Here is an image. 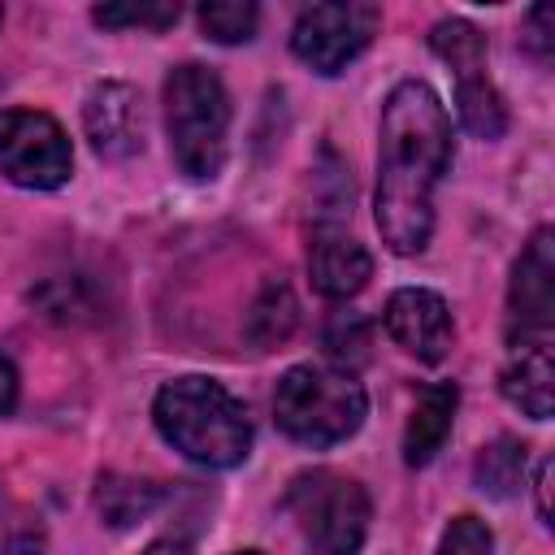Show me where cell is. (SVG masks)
Wrapping results in <instances>:
<instances>
[{
	"mask_svg": "<svg viewBox=\"0 0 555 555\" xmlns=\"http://www.w3.org/2000/svg\"><path fill=\"white\" fill-rule=\"evenodd\" d=\"M451 165V117L429 82H399L382 104L377 230L395 256L425 251L434 234V186Z\"/></svg>",
	"mask_w": 555,
	"mask_h": 555,
	"instance_id": "obj_1",
	"label": "cell"
},
{
	"mask_svg": "<svg viewBox=\"0 0 555 555\" xmlns=\"http://www.w3.org/2000/svg\"><path fill=\"white\" fill-rule=\"evenodd\" d=\"M160 438L204 468H234L251 451L247 408L212 377H173L156 390L152 403Z\"/></svg>",
	"mask_w": 555,
	"mask_h": 555,
	"instance_id": "obj_2",
	"label": "cell"
},
{
	"mask_svg": "<svg viewBox=\"0 0 555 555\" xmlns=\"http://www.w3.org/2000/svg\"><path fill=\"white\" fill-rule=\"evenodd\" d=\"M165 130H169V152L173 165L208 182L225 165V139H230V95L221 78L208 65H178L165 78Z\"/></svg>",
	"mask_w": 555,
	"mask_h": 555,
	"instance_id": "obj_3",
	"label": "cell"
},
{
	"mask_svg": "<svg viewBox=\"0 0 555 555\" xmlns=\"http://www.w3.org/2000/svg\"><path fill=\"white\" fill-rule=\"evenodd\" d=\"M364 386L347 369L295 364L273 390L278 429L304 447H334L364 425Z\"/></svg>",
	"mask_w": 555,
	"mask_h": 555,
	"instance_id": "obj_4",
	"label": "cell"
},
{
	"mask_svg": "<svg viewBox=\"0 0 555 555\" xmlns=\"http://www.w3.org/2000/svg\"><path fill=\"white\" fill-rule=\"evenodd\" d=\"M286 512L317 555H356L373 520L364 486L334 468L299 473L286 486Z\"/></svg>",
	"mask_w": 555,
	"mask_h": 555,
	"instance_id": "obj_5",
	"label": "cell"
},
{
	"mask_svg": "<svg viewBox=\"0 0 555 555\" xmlns=\"http://www.w3.org/2000/svg\"><path fill=\"white\" fill-rule=\"evenodd\" d=\"M74 152L56 117L39 108L0 113V173L26 191H52L69 178Z\"/></svg>",
	"mask_w": 555,
	"mask_h": 555,
	"instance_id": "obj_6",
	"label": "cell"
},
{
	"mask_svg": "<svg viewBox=\"0 0 555 555\" xmlns=\"http://www.w3.org/2000/svg\"><path fill=\"white\" fill-rule=\"evenodd\" d=\"M377 22H382V9L377 4H364V0H347V4H308L299 17H295V30H291V48L295 56L317 69V74H338L347 69L364 48L369 39L377 35Z\"/></svg>",
	"mask_w": 555,
	"mask_h": 555,
	"instance_id": "obj_7",
	"label": "cell"
},
{
	"mask_svg": "<svg viewBox=\"0 0 555 555\" xmlns=\"http://www.w3.org/2000/svg\"><path fill=\"white\" fill-rule=\"evenodd\" d=\"M386 334L416 360L438 364L451 343H455V325H451V308L438 291L425 286H403L386 299Z\"/></svg>",
	"mask_w": 555,
	"mask_h": 555,
	"instance_id": "obj_8",
	"label": "cell"
},
{
	"mask_svg": "<svg viewBox=\"0 0 555 555\" xmlns=\"http://www.w3.org/2000/svg\"><path fill=\"white\" fill-rule=\"evenodd\" d=\"M82 130L104 160H126L143 147V100L130 82H95L82 104Z\"/></svg>",
	"mask_w": 555,
	"mask_h": 555,
	"instance_id": "obj_9",
	"label": "cell"
},
{
	"mask_svg": "<svg viewBox=\"0 0 555 555\" xmlns=\"http://www.w3.org/2000/svg\"><path fill=\"white\" fill-rule=\"evenodd\" d=\"M507 308L525 334H546L555 321V234L546 225L525 243L512 269Z\"/></svg>",
	"mask_w": 555,
	"mask_h": 555,
	"instance_id": "obj_10",
	"label": "cell"
},
{
	"mask_svg": "<svg viewBox=\"0 0 555 555\" xmlns=\"http://www.w3.org/2000/svg\"><path fill=\"white\" fill-rule=\"evenodd\" d=\"M308 278L325 299H351L373 278V256L343 225H317L308 243Z\"/></svg>",
	"mask_w": 555,
	"mask_h": 555,
	"instance_id": "obj_11",
	"label": "cell"
},
{
	"mask_svg": "<svg viewBox=\"0 0 555 555\" xmlns=\"http://www.w3.org/2000/svg\"><path fill=\"white\" fill-rule=\"evenodd\" d=\"M507 403H516L525 416L546 421L555 412V360H551V338L546 334H525L512 343V360L503 364L499 377Z\"/></svg>",
	"mask_w": 555,
	"mask_h": 555,
	"instance_id": "obj_12",
	"label": "cell"
},
{
	"mask_svg": "<svg viewBox=\"0 0 555 555\" xmlns=\"http://www.w3.org/2000/svg\"><path fill=\"white\" fill-rule=\"evenodd\" d=\"M455 408H460L455 382H438V386L421 390V399L408 416V429H403V464L408 468H421L442 451V442L455 425Z\"/></svg>",
	"mask_w": 555,
	"mask_h": 555,
	"instance_id": "obj_13",
	"label": "cell"
},
{
	"mask_svg": "<svg viewBox=\"0 0 555 555\" xmlns=\"http://www.w3.org/2000/svg\"><path fill=\"white\" fill-rule=\"evenodd\" d=\"M455 113H460V126L477 139H499L507 130V104L486 74L455 78Z\"/></svg>",
	"mask_w": 555,
	"mask_h": 555,
	"instance_id": "obj_14",
	"label": "cell"
},
{
	"mask_svg": "<svg viewBox=\"0 0 555 555\" xmlns=\"http://www.w3.org/2000/svg\"><path fill=\"white\" fill-rule=\"evenodd\" d=\"M295 321H299V304H295L291 286L286 282H264V291L256 295L243 330L260 351H273L295 334Z\"/></svg>",
	"mask_w": 555,
	"mask_h": 555,
	"instance_id": "obj_15",
	"label": "cell"
},
{
	"mask_svg": "<svg viewBox=\"0 0 555 555\" xmlns=\"http://www.w3.org/2000/svg\"><path fill=\"white\" fill-rule=\"evenodd\" d=\"M429 48L455 69V78H468V74H486V35L464 22V17H447L429 30Z\"/></svg>",
	"mask_w": 555,
	"mask_h": 555,
	"instance_id": "obj_16",
	"label": "cell"
},
{
	"mask_svg": "<svg viewBox=\"0 0 555 555\" xmlns=\"http://www.w3.org/2000/svg\"><path fill=\"white\" fill-rule=\"evenodd\" d=\"M473 477L486 494L494 499H507L520 490V477H525V447L516 438H494L490 447L477 451V464H473Z\"/></svg>",
	"mask_w": 555,
	"mask_h": 555,
	"instance_id": "obj_17",
	"label": "cell"
},
{
	"mask_svg": "<svg viewBox=\"0 0 555 555\" xmlns=\"http://www.w3.org/2000/svg\"><path fill=\"white\" fill-rule=\"evenodd\" d=\"M160 490L152 481H134V477H100L95 490V507L104 516V525H134L139 516H147L156 507Z\"/></svg>",
	"mask_w": 555,
	"mask_h": 555,
	"instance_id": "obj_18",
	"label": "cell"
},
{
	"mask_svg": "<svg viewBox=\"0 0 555 555\" xmlns=\"http://www.w3.org/2000/svg\"><path fill=\"white\" fill-rule=\"evenodd\" d=\"M260 9L251 0H212L199 4V30L217 43H247L256 35Z\"/></svg>",
	"mask_w": 555,
	"mask_h": 555,
	"instance_id": "obj_19",
	"label": "cell"
},
{
	"mask_svg": "<svg viewBox=\"0 0 555 555\" xmlns=\"http://www.w3.org/2000/svg\"><path fill=\"white\" fill-rule=\"evenodd\" d=\"M39 546H43L39 516H30L26 507H17L0 490V551H9V555H39Z\"/></svg>",
	"mask_w": 555,
	"mask_h": 555,
	"instance_id": "obj_20",
	"label": "cell"
},
{
	"mask_svg": "<svg viewBox=\"0 0 555 555\" xmlns=\"http://www.w3.org/2000/svg\"><path fill=\"white\" fill-rule=\"evenodd\" d=\"M100 26L108 30H121V26H143V30H165L178 22V4L160 0V4H100L91 13Z\"/></svg>",
	"mask_w": 555,
	"mask_h": 555,
	"instance_id": "obj_21",
	"label": "cell"
},
{
	"mask_svg": "<svg viewBox=\"0 0 555 555\" xmlns=\"http://www.w3.org/2000/svg\"><path fill=\"white\" fill-rule=\"evenodd\" d=\"M438 555H494V538L486 520L477 516H455L438 542Z\"/></svg>",
	"mask_w": 555,
	"mask_h": 555,
	"instance_id": "obj_22",
	"label": "cell"
},
{
	"mask_svg": "<svg viewBox=\"0 0 555 555\" xmlns=\"http://www.w3.org/2000/svg\"><path fill=\"white\" fill-rule=\"evenodd\" d=\"M325 347L334 360H364L369 356V325L356 312H338L325 325Z\"/></svg>",
	"mask_w": 555,
	"mask_h": 555,
	"instance_id": "obj_23",
	"label": "cell"
},
{
	"mask_svg": "<svg viewBox=\"0 0 555 555\" xmlns=\"http://www.w3.org/2000/svg\"><path fill=\"white\" fill-rule=\"evenodd\" d=\"M546 22H551V9H546V4H538V9L529 13V26H533V35H529V48H538V56H546V48H551Z\"/></svg>",
	"mask_w": 555,
	"mask_h": 555,
	"instance_id": "obj_24",
	"label": "cell"
},
{
	"mask_svg": "<svg viewBox=\"0 0 555 555\" xmlns=\"http://www.w3.org/2000/svg\"><path fill=\"white\" fill-rule=\"evenodd\" d=\"M13 403H17V369L0 356V416H4Z\"/></svg>",
	"mask_w": 555,
	"mask_h": 555,
	"instance_id": "obj_25",
	"label": "cell"
},
{
	"mask_svg": "<svg viewBox=\"0 0 555 555\" xmlns=\"http://www.w3.org/2000/svg\"><path fill=\"white\" fill-rule=\"evenodd\" d=\"M533 486H538V516L551 525V499H546V494H551V460L538 464V481H533Z\"/></svg>",
	"mask_w": 555,
	"mask_h": 555,
	"instance_id": "obj_26",
	"label": "cell"
},
{
	"mask_svg": "<svg viewBox=\"0 0 555 555\" xmlns=\"http://www.w3.org/2000/svg\"><path fill=\"white\" fill-rule=\"evenodd\" d=\"M143 555H191L182 542H173V538H160V542H152Z\"/></svg>",
	"mask_w": 555,
	"mask_h": 555,
	"instance_id": "obj_27",
	"label": "cell"
},
{
	"mask_svg": "<svg viewBox=\"0 0 555 555\" xmlns=\"http://www.w3.org/2000/svg\"><path fill=\"white\" fill-rule=\"evenodd\" d=\"M234 555H260V551H234Z\"/></svg>",
	"mask_w": 555,
	"mask_h": 555,
	"instance_id": "obj_28",
	"label": "cell"
},
{
	"mask_svg": "<svg viewBox=\"0 0 555 555\" xmlns=\"http://www.w3.org/2000/svg\"><path fill=\"white\" fill-rule=\"evenodd\" d=\"M0 22H4V9H0Z\"/></svg>",
	"mask_w": 555,
	"mask_h": 555,
	"instance_id": "obj_29",
	"label": "cell"
}]
</instances>
